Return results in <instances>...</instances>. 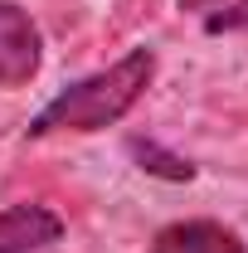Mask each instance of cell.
Wrapping results in <instances>:
<instances>
[{"label": "cell", "instance_id": "1", "mask_svg": "<svg viewBox=\"0 0 248 253\" xmlns=\"http://www.w3.org/2000/svg\"><path fill=\"white\" fill-rule=\"evenodd\" d=\"M151 73H156V54L151 49H131L112 68H102L93 78L63 88L30 122V136H49V131H102V126L122 122L126 112L136 107V97L146 93Z\"/></svg>", "mask_w": 248, "mask_h": 253}, {"label": "cell", "instance_id": "2", "mask_svg": "<svg viewBox=\"0 0 248 253\" xmlns=\"http://www.w3.org/2000/svg\"><path fill=\"white\" fill-rule=\"evenodd\" d=\"M34 73H39V30L20 5L0 0V88H25Z\"/></svg>", "mask_w": 248, "mask_h": 253}, {"label": "cell", "instance_id": "3", "mask_svg": "<svg viewBox=\"0 0 248 253\" xmlns=\"http://www.w3.org/2000/svg\"><path fill=\"white\" fill-rule=\"evenodd\" d=\"M63 219L44 205H10L0 210V253H34L59 244Z\"/></svg>", "mask_w": 248, "mask_h": 253}, {"label": "cell", "instance_id": "4", "mask_svg": "<svg viewBox=\"0 0 248 253\" xmlns=\"http://www.w3.org/2000/svg\"><path fill=\"white\" fill-rule=\"evenodd\" d=\"M151 253H244V244L234 239V229L214 219H180L156 234Z\"/></svg>", "mask_w": 248, "mask_h": 253}, {"label": "cell", "instance_id": "5", "mask_svg": "<svg viewBox=\"0 0 248 253\" xmlns=\"http://www.w3.org/2000/svg\"><path fill=\"white\" fill-rule=\"evenodd\" d=\"M131 156L141 161V170L165 175V180H190V175H195V166H190V161L170 156V151H161L156 141H131Z\"/></svg>", "mask_w": 248, "mask_h": 253}, {"label": "cell", "instance_id": "6", "mask_svg": "<svg viewBox=\"0 0 248 253\" xmlns=\"http://www.w3.org/2000/svg\"><path fill=\"white\" fill-rule=\"evenodd\" d=\"M205 25H209V34H224V30H248V0L229 5V10H219V15H209Z\"/></svg>", "mask_w": 248, "mask_h": 253}, {"label": "cell", "instance_id": "7", "mask_svg": "<svg viewBox=\"0 0 248 253\" xmlns=\"http://www.w3.org/2000/svg\"><path fill=\"white\" fill-rule=\"evenodd\" d=\"M209 5H219V0H180V10H209Z\"/></svg>", "mask_w": 248, "mask_h": 253}]
</instances>
